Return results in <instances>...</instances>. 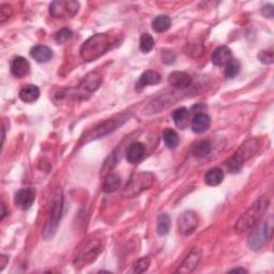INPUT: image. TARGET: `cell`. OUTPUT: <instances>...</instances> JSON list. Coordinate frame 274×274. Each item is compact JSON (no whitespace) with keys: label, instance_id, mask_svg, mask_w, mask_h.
Wrapping results in <instances>:
<instances>
[{"label":"cell","instance_id":"6da1fadb","mask_svg":"<svg viewBox=\"0 0 274 274\" xmlns=\"http://www.w3.org/2000/svg\"><path fill=\"white\" fill-rule=\"evenodd\" d=\"M269 205L270 201L268 196L263 195L259 197L257 201H255V203L242 214L240 219L237 221L235 226L236 233L242 234L249 231V229L253 228L258 223L259 220L263 218L267 210H268Z\"/></svg>","mask_w":274,"mask_h":274},{"label":"cell","instance_id":"7a4b0ae2","mask_svg":"<svg viewBox=\"0 0 274 274\" xmlns=\"http://www.w3.org/2000/svg\"><path fill=\"white\" fill-rule=\"evenodd\" d=\"M114 40L106 33H98L86 40L80 47V56L85 61H93L112 48Z\"/></svg>","mask_w":274,"mask_h":274},{"label":"cell","instance_id":"3957f363","mask_svg":"<svg viewBox=\"0 0 274 274\" xmlns=\"http://www.w3.org/2000/svg\"><path fill=\"white\" fill-rule=\"evenodd\" d=\"M103 249V244L101 239H88L83 246H81L78 250V253L75 257V264L76 268L78 267H84L88 264H91L97 259L98 255L101 253Z\"/></svg>","mask_w":274,"mask_h":274},{"label":"cell","instance_id":"277c9868","mask_svg":"<svg viewBox=\"0 0 274 274\" xmlns=\"http://www.w3.org/2000/svg\"><path fill=\"white\" fill-rule=\"evenodd\" d=\"M62 208H63L62 191L59 190L55 196L53 206H51L49 220L47 222L45 232H44V238L45 239H48V238H50V237H53L54 234L56 233L58 225H59V222H60V220H61Z\"/></svg>","mask_w":274,"mask_h":274},{"label":"cell","instance_id":"5b68a950","mask_svg":"<svg viewBox=\"0 0 274 274\" xmlns=\"http://www.w3.org/2000/svg\"><path fill=\"white\" fill-rule=\"evenodd\" d=\"M79 10V2L74 0H56L49 4V13L56 18H72Z\"/></svg>","mask_w":274,"mask_h":274},{"label":"cell","instance_id":"8992f818","mask_svg":"<svg viewBox=\"0 0 274 274\" xmlns=\"http://www.w3.org/2000/svg\"><path fill=\"white\" fill-rule=\"evenodd\" d=\"M154 177L150 173H142L137 174L132 178L130 183H128L125 191L128 192V195H136L142 193L143 191L151 187Z\"/></svg>","mask_w":274,"mask_h":274},{"label":"cell","instance_id":"52a82bcc","mask_svg":"<svg viewBox=\"0 0 274 274\" xmlns=\"http://www.w3.org/2000/svg\"><path fill=\"white\" fill-rule=\"evenodd\" d=\"M254 227L249 236V246L253 251H259L269 239L270 228L267 222L261 225L256 224Z\"/></svg>","mask_w":274,"mask_h":274},{"label":"cell","instance_id":"ba28073f","mask_svg":"<svg viewBox=\"0 0 274 274\" xmlns=\"http://www.w3.org/2000/svg\"><path fill=\"white\" fill-rule=\"evenodd\" d=\"M198 226V218L196 213L193 211L183 212L180 218L178 219V227H179V232L188 236L193 233Z\"/></svg>","mask_w":274,"mask_h":274},{"label":"cell","instance_id":"9c48e42d","mask_svg":"<svg viewBox=\"0 0 274 274\" xmlns=\"http://www.w3.org/2000/svg\"><path fill=\"white\" fill-rule=\"evenodd\" d=\"M202 261V250L198 248L192 249L188 256L184 258L179 268L176 270V273H191L193 272L198 264Z\"/></svg>","mask_w":274,"mask_h":274},{"label":"cell","instance_id":"30bf717a","mask_svg":"<svg viewBox=\"0 0 274 274\" xmlns=\"http://www.w3.org/2000/svg\"><path fill=\"white\" fill-rule=\"evenodd\" d=\"M35 199V191L33 189H20L14 196V203L21 210L30 208Z\"/></svg>","mask_w":274,"mask_h":274},{"label":"cell","instance_id":"8fae6325","mask_svg":"<svg viewBox=\"0 0 274 274\" xmlns=\"http://www.w3.org/2000/svg\"><path fill=\"white\" fill-rule=\"evenodd\" d=\"M117 127H118V124L116 123L115 120H107L105 122H103V123L99 124L97 128H94L92 131L88 133L85 137V142L88 143V142H90V140L98 139V138L105 136V135L109 134V133L115 131Z\"/></svg>","mask_w":274,"mask_h":274},{"label":"cell","instance_id":"7c38bea8","mask_svg":"<svg viewBox=\"0 0 274 274\" xmlns=\"http://www.w3.org/2000/svg\"><path fill=\"white\" fill-rule=\"evenodd\" d=\"M11 72L17 78L26 77L30 73V64L26 58L17 56L11 62Z\"/></svg>","mask_w":274,"mask_h":274},{"label":"cell","instance_id":"4fadbf2b","mask_svg":"<svg viewBox=\"0 0 274 274\" xmlns=\"http://www.w3.org/2000/svg\"><path fill=\"white\" fill-rule=\"evenodd\" d=\"M259 143L258 140L255 138H252L247 140L246 143L242 144L238 150L235 152L237 157L240 158L242 161L246 162L248 159H250L252 155H254L256 151L258 150Z\"/></svg>","mask_w":274,"mask_h":274},{"label":"cell","instance_id":"5bb4252c","mask_svg":"<svg viewBox=\"0 0 274 274\" xmlns=\"http://www.w3.org/2000/svg\"><path fill=\"white\" fill-rule=\"evenodd\" d=\"M212 62L217 66H225L233 59L232 50L227 46H220L212 53Z\"/></svg>","mask_w":274,"mask_h":274},{"label":"cell","instance_id":"9a60e30c","mask_svg":"<svg viewBox=\"0 0 274 274\" xmlns=\"http://www.w3.org/2000/svg\"><path fill=\"white\" fill-rule=\"evenodd\" d=\"M168 83L175 88L184 89L191 86L192 84V77L189 74L180 72V71H175L169 74L168 77Z\"/></svg>","mask_w":274,"mask_h":274},{"label":"cell","instance_id":"2e32d148","mask_svg":"<svg viewBox=\"0 0 274 274\" xmlns=\"http://www.w3.org/2000/svg\"><path fill=\"white\" fill-rule=\"evenodd\" d=\"M161 81V75L157 71L148 70L144 72L142 75H140L137 84H136V90L140 91L149 85H157Z\"/></svg>","mask_w":274,"mask_h":274},{"label":"cell","instance_id":"e0dca14e","mask_svg":"<svg viewBox=\"0 0 274 274\" xmlns=\"http://www.w3.org/2000/svg\"><path fill=\"white\" fill-rule=\"evenodd\" d=\"M146 147L142 143H133L127 151V160L131 164H137L145 158Z\"/></svg>","mask_w":274,"mask_h":274},{"label":"cell","instance_id":"ac0fdd59","mask_svg":"<svg viewBox=\"0 0 274 274\" xmlns=\"http://www.w3.org/2000/svg\"><path fill=\"white\" fill-rule=\"evenodd\" d=\"M192 130L196 134H202V133L206 132L210 128L211 125V119L207 114H196L195 117L192 120Z\"/></svg>","mask_w":274,"mask_h":274},{"label":"cell","instance_id":"d6986e66","mask_svg":"<svg viewBox=\"0 0 274 274\" xmlns=\"http://www.w3.org/2000/svg\"><path fill=\"white\" fill-rule=\"evenodd\" d=\"M102 83V77L98 72L89 73L88 75L81 81L80 88L87 92H93L97 90Z\"/></svg>","mask_w":274,"mask_h":274},{"label":"cell","instance_id":"ffe728a7","mask_svg":"<svg viewBox=\"0 0 274 274\" xmlns=\"http://www.w3.org/2000/svg\"><path fill=\"white\" fill-rule=\"evenodd\" d=\"M30 55L36 62L45 63L53 57V50L45 45H36L31 49Z\"/></svg>","mask_w":274,"mask_h":274},{"label":"cell","instance_id":"44dd1931","mask_svg":"<svg viewBox=\"0 0 274 274\" xmlns=\"http://www.w3.org/2000/svg\"><path fill=\"white\" fill-rule=\"evenodd\" d=\"M40 97V89L34 85H27L19 91V99L25 103H33Z\"/></svg>","mask_w":274,"mask_h":274},{"label":"cell","instance_id":"7402d4cb","mask_svg":"<svg viewBox=\"0 0 274 274\" xmlns=\"http://www.w3.org/2000/svg\"><path fill=\"white\" fill-rule=\"evenodd\" d=\"M173 119L178 128L183 130L188 127L190 119V112L187 107H180L176 109L173 114Z\"/></svg>","mask_w":274,"mask_h":274},{"label":"cell","instance_id":"603a6c76","mask_svg":"<svg viewBox=\"0 0 274 274\" xmlns=\"http://www.w3.org/2000/svg\"><path fill=\"white\" fill-rule=\"evenodd\" d=\"M224 172L219 167H214L209 169L205 175V182L210 187H216L223 181Z\"/></svg>","mask_w":274,"mask_h":274},{"label":"cell","instance_id":"cb8c5ba5","mask_svg":"<svg viewBox=\"0 0 274 274\" xmlns=\"http://www.w3.org/2000/svg\"><path fill=\"white\" fill-rule=\"evenodd\" d=\"M152 29L158 33L167 31L172 26V19L167 15H159L152 20Z\"/></svg>","mask_w":274,"mask_h":274},{"label":"cell","instance_id":"d4e9b609","mask_svg":"<svg viewBox=\"0 0 274 274\" xmlns=\"http://www.w3.org/2000/svg\"><path fill=\"white\" fill-rule=\"evenodd\" d=\"M120 182L121 180L119 177L115 174H110L105 178L104 184H103V191L106 192V193H112V192H115L119 189Z\"/></svg>","mask_w":274,"mask_h":274},{"label":"cell","instance_id":"484cf974","mask_svg":"<svg viewBox=\"0 0 274 274\" xmlns=\"http://www.w3.org/2000/svg\"><path fill=\"white\" fill-rule=\"evenodd\" d=\"M212 150V146L208 140H201L193 148V154L197 158H205L210 154Z\"/></svg>","mask_w":274,"mask_h":274},{"label":"cell","instance_id":"4316f807","mask_svg":"<svg viewBox=\"0 0 274 274\" xmlns=\"http://www.w3.org/2000/svg\"><path fill=\"white\" fill-rule=\"evenodd\" d=\"M164 138V143L169 149H175V148L179 144V136H178L177 132L173 129H166L163 134Z\"/></svg>","mask_w":274,"mask_h":274},{"label":"cell","instance_id":"83f0119b","mask_svg":"<svg viewBox=\"0 0 274 274\" xmlns=\"http://www.w3.org/2000/svg\"><path fill=\"white\" fill-rule=\"evenodd\" d=\"M225 165H226L229 173L237 174V173H239L240 170L242 169V167L244 165V161H242L240 158L237 157L236 154H234L233 157H231L226 161Z\"/></svg>","mask_w":274,"mask_h":274},{"label":"cell","instance_id":"f1b7e54d","mask_svg":"<svg viewBox=\"0 0 274 274\" xmlns=\"http://www.w3.org/2000/svg\"><path fill=\"white\" fill-rule=\"evenodd\" d=\"M170 229V219L167 214L163 213L158 218V226L157 231L160 236H165L168 234Z\"/></svg>","mask_w":274,"mask_h":274},{"label":"cell","instance_id":"f546056e","mask_svg":"<svg viewBox=\"0 0 274 274\" xmlns=\"http://www.w3.org/2000/svg\"><path fill=\"white\" fill-rule=\"evenodd\" d=\"M155 45L154 40L149 33H143L139 40V47L143 53H149Z\"/></svg>","mask_w":274,"mask_h":274},{"label":"cell","instance_id":"4dcf8cb0","mask_svg":"<svg viewBox=\"0 0 274 274\" xmlns=\"http://www.w3.org/2000/svg\"><path fill=\"white\" fill-rule=\"evenodd\" d=\"M241 65L238 60H235V59H232L226 65H225V70L224 74L227 78H234L235 76L238 75V73L240 72Z\"/></svg>","mask_w":274,"mask_h":274},{"label":"cell","instance_id":"1f68e13d","mask_svg":"<svg viewBox=\"0 0 274 274\" xmlns=\"http://www.w3.org/2000/svg\"><path fill=\"white\" fill-rule=\"evenodd\" d=\"M150 263H151V261L148 256L138 259V261L134 264V266H133V272H135V273L146 272L148 270V268H149Z\"/></svg>","mask_w":274,"mask_h":274},{"label":"cell","instance_id":"d6a6232c","mask_svg":"<svg viewBox=\"0 0 274 274\" xmlns=\"http://www.w3.org/2000/svg\"><path fill=\"white\" fill-rule=\"evenodd\" d=\"M72 36H73L72 30H70L69 28H62L56 33L55 41L58 44H63L65 42H68L69 40H71Z\"/></svg>","mask_w":274,"mask_h":274},{"label":"cell","instance_id":"836d02e7","mask_svg":"<svg viewBox=\"0 0 274 274\" xmlns=\"http://www.w3.org/2000/svg\"><path fill=\"white\" fill-rule=\"evenodd\" d=\"M12 14V8L9 4H1L0 6V23L3 24Z\"/></svg>","mask_w":274,"mask_h":274},{"label":"cell","instance_id":"e575fe53","mask_svg":"<svg viewBox=\"0 0 274 274\" xmlns=\"http://www.w3.org/2000/svg\"><path fill=\"white\" fill-rule=\"evenodd\" d=\"M258 59L265 64H271L273 62V51L272 50H262L258 54Z\"/></svg>","mask_w":274,"mask_h":274},{"label":"cell","instance_id":"d590c367","mask_svg":"<svg viewBox=\"0 0 274 274\" xmlns=\"http://www.w3.org/2000/svg\"><path fill=\"white\" fill-rule=\"evenodd\" d=\"M262 14L264 16L272 18L274 16V6L272 4H267L262 8Z\"/></svg>","mask_w":274,"mask_h":274},{"label":"cell","instance_id":"8d00e7d4","mask_svg":"<svg viewBox=\"0 0 274 274\" xmlns=\"http://www.w3.org/2000/svg\"><path fill=\"white\" fill-rule=\"evenodd\" d=\"M0 262H1V267H0V271H2L4 269V267L6 266V264H8L9 262V257L5 256V255H1V257H0Z\"/></svg>","mask_w":274,"mask_h":274},{"label":"cell","instance_id":"74e56055","mask_svg":"<svg viewBox=\"0 0 274 274\" xmlns=\"http://www.w3.org/2000/svg\"><path fill=\"white\" fill-rule=\"evenodd\" d=\"M1 209H2V211H1V220H3V219H4V217L6 216V211H5V206H4V204H3V203L1 204Z\"/></svg>","mask_w":274,"mask_h":274},{"label":"cell","instance_id":"f35d334b","mask_svg":"<svg viewBox=\"0 0 274 274\" xmlns=\"http://www.w3.org/2000/svg\"><path fill=\"white\" fill-rule=\"evenodd\" d=\"M229 272H244V273H246L247 270L243 269V268H235V269H232Z\"/></svg>","mask_w":274,"mask_h":274}]
</instances>
